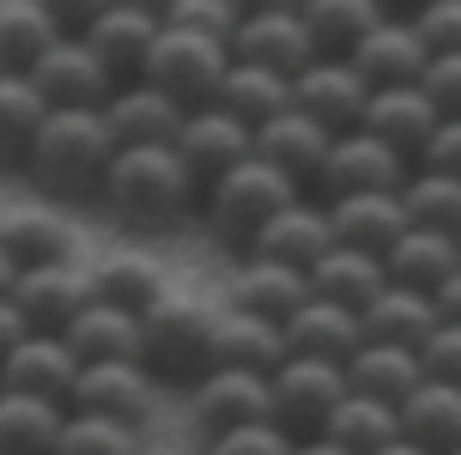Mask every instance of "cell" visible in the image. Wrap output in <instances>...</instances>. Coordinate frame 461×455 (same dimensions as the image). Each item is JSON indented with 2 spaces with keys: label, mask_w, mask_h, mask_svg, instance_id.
Returning a JSON list of instances; mask_svg holds the SVG:
<instances>
[{
  "label": "cell",
  "mask_w": 461,
  "mask_h": 455,
  "mask_svg": "<svg viewBox=\"0 0 461 455\" xmlns=\"http://www.w3.org/2000/svg\"><path fill=\"white\" fill-rule=\"evenodd\" d=\"M110 159H115V140L97 110H49L37 140H31L24 177L49 195H61V201H97V182H104Z\"/></svg>",
  "instance_id": "1"
},
{
  "label": "cell",
  "mask_w": 461,
  "mask_h": 455,
  "mask_svg": "<svg viewBox=\"0 0 461 455\" xmlns=\"http://www.w3.org/2000/svg\"><path fill=\"white\" fill-rule=\"evenodd\" d=\"M212 334H219V310L201 297H176L164 292L146 316H140V352L134 364L152 383H201L207 370H219L212 359Z\"/></svg>",
  "instance_id": "2"
},
{
  "label": "cell",
  "mask_w": 461,
  "mask_h": 455,
  "mask_svg": "<svg viewBox=\"0 0 461 455\" xmlns=\"http://www.w3.org/2000/svg\"><path fill=\"white\" fill-rule=\"evenodd\" d=\"M97 201L128 225H176L188 206H201V195L183 177V164L170 159V146H128L110 159Z\"/></svg>",
  "instance_id": "3"
},
{
  "label": "cell",
  "mask_w": 461,
  "mask_h": 455,
  "mask_svg": "<svg viewBox=\"0 0 461 455\" xmlns=\"http://www.w3.org/2000/svg\"><path fill=\"white\" fill-rule=\"evenodd\" d=\"M292 201H298V188L279 177V170H267L261 159H249V164H237L230 177H219L207 195H201V219H207L212 243H219L225 255L230 250L249 255V243L261 237V225Z\"/></svg>",
  "instance_id": "4"
},
{
  "label": "cell",
  "mask_w": 461,
  "mask_h": 455,
  "mask_svg": "<svg viewBox=\"0 0 461 455\" xmlns=\"http://www.w3.org/2000/svg\"><path fill=\"white\" fill-rule=\"evenodd\" d=\"M230 68V49L219 37H201V31H176V24H158V37L146 49V68H140V86H152L158 97H170L176 110H207L219 79Z\"/></svg>",
  "instance_id": "5"
},
{
  "label": "cell",
  "mask_w": 461,
  "mask_h": 455,
  "mask_svg": "<svg viewBox=\"0 0 461 455\" xmlns=\"http://www.w3.org/2000/svg\"><path fill=\"white\" fill-rule=\"evenodd\" d=\"M346 401V370L322 359H285L267 377V425L292 437V443H310L322 437L328 413Z\"/></svg>",
  "instance_id": "6"
},
{
  "label": "cell",
  "mask_w": 461,
  "mask_h": 455,
  "mask_svg": "<svg viewBox=\"0 0 461 455\" xmlns=\"http://www.w3.org/2000/svg\"><path fill=\"white\" fill-rule=\"evenodd\" d=\"M225 49H230V61L279 73V79H298V73L316 61V43L303 37L298 6H243V19H237V31L225 37Z\"/></svg>",
  "instance_id": "7"
},
{
  "label": "cell",
  "mask_w": 461,
  "mask_h": 455,
  "mask_svg": "<svg viewBox=\"0 0 461 455\" xmlns=\"http://www.w3.org/2000/svg\"><path fill=\"white\" fill-rule=\"evenodd\" d=\"M170 159L183 164V177L194 182V195H207L219 177H230L237 164H249V128L243 122H230L225 110H188L176 140H170Z\"/></svg>",
  "instance_id": "8"
},
{
  "label": "cell",
  "mask_w": 461,
  "mask_h": 455,
  "mask_svg": "<svg viewBox=\"0 0 461 455\" xmlns=\"http://www.w3.org/2000/svg\"><path fill=\"white\" fill-rule=\"evenodd\" d=\"M407 159L389 152V146H376L370 134H334L328 140V159L316 170V188H322L328 201H346V195H401L407 188Z\"/></svg>",
  "instance_id": "9"
},
{
  "label": "cell",
  "mask_w": 461,
  "mask_h": 455,
  "mask_svg": "<svg viewBox=\"0 0 461 455\" xmlns=\"http://www.w3.org/2000/svg\"><path fill=\"white\" fill-rule=\"evenodd\" d=\"M152 407H158V395L140 364H79V377L68 388V413H92V419H110L128 432H146Z\"/></svg>",
  "instance_id": "10"
},
{
  "label": "cell",
  "mask_w": 461,
  "mask_h": 455,
  "mask_svg": "<svg viewBox=\"0 0 461 455\" xmlns=\"http://www.w3.org/2000/svg\"><path fill=\"white\" fill-rule=\"evenodd\" d=\"M6 304L19 310L24 334H61L86 304H92V268L79 261H49V268H31L13 279Z\"/></svg>",
  "instance_id": "11"
},
{
  "label": "cell",
  "mask_w": 461,
  "mask_h": 455,
  "mask_svg": "<svg viewBox=\"0 0 461 455\" xmlns=\"http://www.w3.org/2000/svg\"><path fill=\"white\" fill-rule=\"evenodd\" d=\"M365 104H370V86L346 68L340 55H316V61L292 79V110L310 115L328 134H352V128L365 122Z\"/></svg>",
  "instance_id": "12"
},
{
  "label": "cell",
  "mask_w": 461,
  "mask_h": 455,
  "mask_svg": "<svg viewBox=\"0 0 461 455\" xmlns=\"http://www.w3.org/2000/svg\"><path fill=\"white\" fill-rule=\"evenodd\" d=\"M152 37H158L152 6H104V13L92 19V31L79 37V49H86V55L97 61V73L122 91V86H134V79H140Z\"/></svg>",
  "instance_id": "13"
},
{
  "label": "cell",
  "mask_w": 461,
  "mask_h": 455,
  "mask_svg": "<svg viewBox=\"0 0 461 455\" xmlns=\"http://www.w3.org/2000/svg\"><path fill=\"white\" fill-rule=\"evenodd\" d=\"M188 413H194V432L201 437L267 425V377H249V370H207L201 383L188 388Z\"/></svg>",
  "instance_id": "14"
},
{
  "label": "cell",
  "mask_w": 461,
  "mask_h": 455,
  "mask_svg": "<svg viewBox=\"0 0 461 455\" xmlns=\"http://www.w3.org/2000/svg\"><path fill=\"white\" fill-rule=\"evenodd\" d=\"M340 61L358 73L370 91H389V86H419V73H425V61H431V55L419 49L413 24L394 19V13H383V19L358 37V43L346 49Z\"/></svg>",
  "instance_id": "15"
},
{
  "label": "cell",
  "mask_w": 461,
  "mask_h": 455,
  "mask_svg": "<svg viewBox=\"0 0 461 455\" xmlns=\"http://www.w3.org/2000/svg\"><path fill=\"white\" fill-rule=\"evenodd\" d=\"M79 377L73 352L55 334H24L6 359H0V395H24V401H55L68 407V388Z\"/></svg>",
  "instance_id": "16"
},
{
  "label": "cell",
  "mask_w": 461,
  "mask_h": 455,
  "mask_svg": "<svg viewBox=\"0 0 461 455\" xmlns=\"http://www.w3.org/2000/svg\"><path fill=\"white\" fill-rule=\"evenodd\" d=\"M328 128H316L310 115H298V110H279L274 122H261L249 134V152L267 170H279V177L292 182V188H303V182H316V170H322V159H328Z\"/></svg>",
  "instance_id": "17"
},
{
  "label": "cell",
  "mask_w": 461,
  "mask_h": 455,
  "mask_svg": "<svg viewBox=\"0 0 461 455\" xmlns=\"http://www.w3.org/2000/svg\"><path fill=\"white\" fill-rule=\"evenodd\" d=\"M24 86L37 91L49 110H104V104H110V91H115L79 43H49L43 61L31 68Z\"/></svg>",
  "instance_id": "18"
},
{
  "label": "cell",
  "mask_w": 461,
  "mask_h": 455,
  "mask_svg": "<svg viewBox=\"0 0 461 455\" xmlns=\"http://www.w3.org/2000/svg\"><path fill=\"white\" fill-rule=\"evenodd\" d=\"M328 250H334V237H328V213H322V206H310V201L279 206L274 219L261 225V237L249 243L255 261H279V268H298V273H310Z\"/></svg>",
  "instance_id": "19"
},
{
  "label": "cell",
  "mask_w": 461,
  "mask_h": 455,
  "mask_svg": "<svg viewBox=\"0 0 461 455\" xmlns=\"http://www.w3.org/2000/svg\"><path fill=\"white\" fill-rule=\"evenodd\" d=\"M431 128H438V110L425 104L419 86L370 91L365 122H358V134H370L376 146H389V152H401V159H419V146L431 140Z\"/></svg>",
  "instance_id": "20"
},
{
  "label": "cell",
  "mask_w": 461,
  "mask_h": 455,
  "mask_svg": "<svg viewBox=\"0 0 461 455\" xmlns=\"http://www.w3.org/2000/svg\"><path fill=\"white\" fill-rule=\"evenodd\" d=\"M104 128H110L115 152H128V146H170L176 140V128H183V110L170 104V97H158L152 86H122L110 91V104H104Z\"/></svg>",
  "instance_id": "21"
},
{
  "label": "cell",
  "mask_w": 461,
  "mask_h": 455,
  "mask_svg": "<svg viewBox=\"0 0 461 455\" xmlns=\"http://www.w3.org/2000/svg\"><path fill=\"white\" fill-rule=\"evenodd\" d=\"M303 304H310V279H303L298 268H279V261H255V255H243V268H237V279H230V310L285 328Z\"/></svg>",
  "instance_id": "22"
},
{
  "label": "cell",
  "mask_w": 461,
  "mask_h": 455,
  "mask_svg": "<svg viewBox=\"0 0 461 455\" xmlns=\"http://www.w3.org/2000/svg\"><path fill=\"white\" fill-rule=\"evenodd\" d=\"M322 213H328V237H334L340 250L376 255V261H383V250L407 231L401 195H346V201H328Z\"/></svg>",
  "instance_id": "23"
},
{
  "label": "cell",
  "mask_w": 461,
  "mask_h": 455,
  "mask_svg": "<svg viewBox=\"0 0 461 455\" xmlns=\"http://www.w3.org/2000/svg\"><path fill=\"white\" fill-rule=\"evenodd\" d=\"M456 268H461L456 237H438V231H413L407 225L389 250H383V279L401 286V292H419V297H431Z\"/></svg>",
  "instance_id": "24"
},
{
  "label": "cell",
  "mask_w": 461,
  "mask_h": 455,
  "mask_svg": "<svg viewBox=\"0 0 461 455\" xmlns=\"http://www.w3.org/2000/svg\"><path fill=\"white\" fill-rule=\"evenodd\" d=\"M279 334H285V352H292V359H322V364H346L358 346H365L358 316L340 310V304H322V297H310Z\"/></svg>",
  "instance_id": "25"
},
{
  "label": "cell",
  "mask_w": 461,
  "mask_h": 455,
  "mask_svg": "<svg viewBox=\"0 0 461 455\" xmlns=\"http://www.w3.org/2000/svg\"><path fill=\"white\" fill-rule=\"evenodd\" d=\"M394 425L401 437L425 455H456L461 450V388L443 383H419L401 407H394Z\"/></svg>",
  "instance_id": "26"
},
{
  "label": "cell",
  "mask_w": 461,
  "mask_h": 455,
  "mask_svg": "<svg viewBox=\"0 0 461 455\" xmlns=\"http://www.w3.org/2000/svg\"><path fill=\"white\" fill-rule=\"evenodd\" d=\"M55 341L73 352V364H134L140 316H122V310H110V304H86Z\"/></svg>",
  "instance_id": "27"
},
{
  "label": "cell",
  "mask_w": 461,
  "mask_h": 455,
  "mask_svg": "<svg viewBox=\"0 0 461 455\" xmlns=\"http://www.w3.org/2000/svg\"><path fill=\"white\" fill-rule=\"evenodd\" d=\"M212 359H219V370H249V377H274V370L292 359V352H285V334H279V322L243 316V310H219Z\"/></svg>",
  "instance_id": "28"
},
{
  "label": "cell",
  "mask_w": 461,
  "mask_h": 455,
  "mask_svg": "<svg viewBox=\"0 0 461 455\" xmlns=\"http://www.w3.org/2000/svg\"><path fill=\"white\" fill-rule=\"evenodd\" d=\"M0 255L19 273L49 268V261H73V231L49 206H19V213H0Z\"/></svg>",
  "instance_id": "29"
},
{
  "label": "cell",
  "mask_w": 461,
  "mask_h": 455,
  "mask_svg": "<svg viewBox=\"0 0 461 455\" xmlns=\"http://www.w3.org/2000/svg\"><path fill=\"white\" fill-rule=\"evenodd\" d=\"M340 370H346V395H365V401H383V407H401V401L425 383V377H419V352L376 346V341H365Z\"/></svg>",
  "instance_id": "30"
},
{
  "label": "cell",
  "mask_w": 461,
  "mask_h": 455,
  "mask_svg": "<svg viewBox=\"0 0 461 455\" xmlns=\"http://www.w3.org/2000/svg\"><path fill=\"white\" fill-rule=\"evenodd\" d=\"M358 328H365V341H376V346L419 352V346H425V334L438 328V316H431V297L401 292V286H383V292L358 310Z\"/></svg>",
  "instance_id": "31"
},
{
  "label": "cell",
  "mask_w": 461,
  "mask_h": 455,
  "mask_svg": "<svg viewBox=\"0 0 461 455\" xmlns=\"http://www.w3.org/2000/svg\"><path fill=\"white\" fill-rule=\"evenodd\" d=\"M164 292H170V286H164V268L152 255L128 250V255H110V261L92 268V304H110L122 316H146Z\"/></svg>",
  "instance_id": "32"
},
{
  "label": "cell",
  "mask_w": 461,
  "mask_h": 455,
  "mask_svg": "<svg viewBox=\"0 0 461 455\" xmlns=\"http://www.w3.org/2000/svg\"><path fill=\"white\" fill-rule=\"evenodd\" d=\"M212 110H225L230 122H243V128H261V122H274L279 110H292V79H279V73H261V68H243V61H230L219 91H212Z\"/></svg>",
  "instance_id": "33"
},
{
  "label": "cell",
  "mask_w": 461,
  "mask_h": 455,
  "mask_svg": "<svg viewBox=\"0 0 461 455\" xmlns=\"http://www.w3.org/2000/svg\"><path fill=\"white\" fill-rule=\"evenodd\" d=\"M303 279H310V297H322V304H340V310H352V316H358L370 297L389 286V279H383V261H376V255L340 250V243H334V250H328L322 261H316V268L303 273Z\"/></svg>",
  "instance_id": "34"
},
{
  "label": "cell",
  "mask_w": 461,
  "mask_h": 455,
  "mask_svg": "<svg viewBox=\"0 0 461 455\" xmlns=\"http://www.w3.org/2000/svg\"><path fill=\"white\" fill-rule=\"evenodd\" d=\"M383 13L389 6H376V0H303L298 24H303V37L316 43V55H346Z\"/></svg>",
  "instance_id": "35"
},
{
  "label": "cell",
  "mask_w": 461,
  "mask_h": 455,
  "mask_svg": "<svg viewBox=\"0 0 461 455\" xmlns=\"http://www.w3.org/2000/svg\"><path fill=\"white\" fill-rule=\"evenodd\" d=\"M394 437H401L394 407L365 401V395H346L340 407L328 413V425H322V443H334L340 455H376L383 443H394Z\"/></svg>",
  "instance_id": "36"
},
{
  "label": "cell",
  "mask_w": 461,
  "mask_h": 455,
  "mask_svg": "<svg viewBox=\"0 0 461 455\" xmlns=\"http://www.w3.org/2000/svg\"><path fill=\"white\" fill-rule=\"evenodd\" d=\"M61 425H68V407L0 395V455H55Z\"/></svg>",
  "instance_id": "37"
},
{
  "label": "cell",
  "mask_w": 461,
  "mask_h": 455,
  "mask_svg": "<svg viewBox=\"0 0 461 455\" xmlns=\"http://www.w3.org/2000/svg\"><path fill=\"white\" fill-rule=\"evenodd\" d=\"M49 43H55V31H49L43 6H24V0L0 6V79H31Z\"/></svg>",
  "instance_id": "38"
},
{
  "label": "cell",
  "mask_w": 461,
  "mask_h": 455,
  "mask_svg": "<svg viewBox=\"0 0 461 455\" xmlns=\"http://www.w3.org/2000/svg\"><path fill=\"white\" fill-rule=\"evenodd\" d=\"M401 213L413 231H438V237H461V182L456 177H431L413 170L401 188Z\"/></svg>",
  "instance_id": "39"
},
{
  "label": "cell",
  "mask_w": 461,
  "mask_h": 455,
  "mask_svg": "<svg viewBox=\"0 0 461 455\" xmlns=\"http://www.w3.org/2000/svg\"><path fill=\"white\" fill-rule=\"evenodd\" d=\"M43 115H49V104L24 79H0V170H24Z\"/></svg>",
  "instance_id": "40"
},
{
  "label": "cell",
  "mask_w": 461,
  "mask_h": 455,
  "mask_svg": "<svg viewBox=\"0 0 461 455\" xmlns=\"http://www.w3.org/2000/svg\"><path fill=\"white\" fill-rule=\"evenodd\" d=\"M55 455H140V432L92 419V413H68V425L55 437Z\"/></svg>",
  "instance_id": "41"
},
{
  "label": "cell",
  "mask_w": 461,
  "mask_h": 455,
  "mask_svg": "<svg viewBox=\"0 0 461 455\" xmlns=\"http://www.w3.org/2000/svg\"><path fill=\"white\" fill-rule=\"evenodd\" d=\"M152 19L158 24H176V31H201V37H219L225 43L237 19H243V6H230V0H176V6H152Z\"/></svg>",
  "instance_id": "42"
},
{
  "label": "cell",
  "mask_w": 461,
  "mask_h": 455,
  "mask_svg": "<svg viewBox=\"0 0 461 455\" xmlns=\"http://www.w3.org/2000/svg\"><path fill=\"white\" fill-rule=\"evenodd\" d=\"M413 37L425 55H461V0H431V6H419L413 19Z\"/></svg>",
  "instance_id": "43"
},
{
  "label": "cell",
  "mask_w": 461,
  "mask_h": 455,
  "mask_svg": "<svg viewBox=\"0 0 461 455\" xmlns=\"http://www.w3.org/2000/svg\"><path fill=\"white\" fill-rule=\"evenodd\" d=\"M419 91L438 110V122H461V55H431L419 73Z\"/></svg>",
  "instance_id": "44"
},
{
  "label": "cell",
  "mask_w": 461,
  "mask_h": 455,
  "mask_svg": "<svg viewBox=\"0 0 461 455\" xmlns=\"http://www.w3.org/2000/svg\"><path fill=\"white\" fill-rule=\"evenodd\" d=\"M419 377L443 388H461V328H431L419 346Z\"/></svg>",
  "instance_id": "45"
},
{
  "label": "cell",
  "mask_w": 461,
  "mask_h": 455,
  "mask_svg": "<svg viewBox=\"0 0 461 455\" xmlns=\"http://www.w3.org/2000/svg\"><path fill=\"white\" fill-rule=\"evenodd\" d=\"M207 455H292V437L279 425H243V432L207 437Z\"/></svg>",
  "instance_id": "46"
},
{
  "label": "cell",
  "mask_w": 461,
  "mask_h": 455,
  "mask_svg": "<svg viewBox=\"0 0 461 455\" xmlns=\"http://www.w3.org/2000/svg\"><path fill=\"white\" fill-rule=\"evenodd\" d=\"M419 170L461 182V122H438V128H431V140L419 146Z\"/></svg>",
  "instance_id": "47"
},
{
  "label": "cell",
  "mask_w": 461,
  "mask_h": 455,
  "mask_svg": "<svg viewBox=\"0 0 461 455\" xmlns=\"http://www.w3.org/2000/svg\"><path fill=\"white\" fill-rule=\"evenodd\" d=\"M431 316H438V328H461V268L431 292Z\"/></svg>",
  "instance_id": "48"
},
{
  "label": "cell",
  "mask_w": 461,
  "mask_h": 455,
  "mask_svg": "<svg viewBox=\"0 0 461 455\" xmlns=\"http://www.w3.org/2000/svg\"><path fill=\"white\" fill-rule=\"evenodd\" d=\"M19 341H24V322H19V310L0 297V359H6V352H13Z\"/></svg>",
  "instance_id": "49"
},
{
  "label": "cell",
  "mask_w": 461,
  "mask_h": 455,
  "mask_svg": "<svg viewBox=\"0 0 461 455\" xmlns=\"http://www.w3.org/2000/svg\"><path fill=\"white\" fill-rule=\"evenodd\" d=\"M292 455H340L334 443H322V437H310V443H292Z\"/></svg>",
  "instance_id": "50"
},
{
  "label": "cell",
  "mask_w": 461,
  "mask_h": 455,
  "mask_svg": "<svg viewBox=\"0 0 461 455\" xmlns=\"http://www.w3.org/2000/svg\"><path fill=\"white\" fill-rule=\"evenodd\" d=\"M376 455H425V450H413L407 437H394V443H383V450H376Z\"/></svg>",
  "instance_id": "51"
},
{
  "label": "cell",
  "mask_w": 461,
  "mask_h": 455,
  "mask_svg": "<svg viewBox=\"0 0 461 455\" xmlns=\"http://www.w3.org/2000/svg\"><path fill=\"white\" fill-rule=\"evenodd\" d=\"M13 279H19V268H13V261H6V255H0V297L13 292Z\"/></svg>",
  "instance_id": "52"
},
{
  "label": "cell",
  "mask_w": 461,
  "mask_h": 455,
  "mask_svg": "<svg viewBox=\"0 0 461 455\" xmlns=\"http://www.w3.org/2000/svg\"><path fill=\"white\" fill-rule=\"evenodd\" d=\"M456 250H461V237H456Z\"/></svg>",
  "instance_id": "53"
},
{
  "label": "cell",
  "mask_w": 461,
  "mask_h": 455,
  "mask_svg": "<svg viewBox=\"0 0 461 455\" xmlns=\"http://www.w3.org/2000/svg\"><path fill=\"white\" fill-rule=\"evenodd\" d=\"M456 455H461V450H456Z\"/></svg>",
  "instance_id": "54"
}]
</instances>
